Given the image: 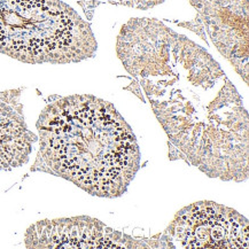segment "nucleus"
<instances>
[{
	"label": "nucleus",
	"mask_w": 249,
	"mask_h": 249,
	"mask_svg": "<svg viewBox=\"0 0 249 249\" xmlns=\"http://www.w3.org/2000/svg\"><path fill=\"white\" fill-rule=\"evenodd\" d=\"M122 233L88 216L44 219L27 230V248H123L133 247Z\"/></svg>",
	"instance_id": "423d86ee"
},
{
	"label": "nucleus",
	"mask_w": 249,
	"mask_h": 249,
	"mask_svg": "<svg viewBox=\"0 0 249 249\" xmlns=\"http://www.w3.org/2000/svg\"><path fill=\"white\" fill-rule=\"evenodd\" d=\"M93 31L60 0H0V53L31 65H66L91 59Z\"/></svg>",
	"instance_id": "7ed1b4c3"
},
{
	"label": "nucleus",
	"mask_w": 249,
	"mask_h": 249,
	"mask_svg": "<svg viewBox=\"0 0 249 249\" xmlns=\"http://www.w3.org/2000/svg\"><path fill=\"white\" fill-rule=\"evenodd\" d=\"M116 52L178 155L210 178H248V111L203 47L155 18H131Z\"/></svg>",
	"instance_id": "f257e3e1"
},
{
	"label": "nucleus",
	"mask_w": 249,
	"mask_h": 249,
	"mask_svg": "<svg viewBox=\"0 0 249 249\" xmlns=\"http://www.w3.org/2000/svg\"><path fill=\"white\" fill-rule=\"evenodd\" d=\"M33 171L70 181L88 194L115 199L126 193L142 154L132 127L110 102L74 94L51 102L36 124Z\"/></svg>",
	"instance_id": "f03ea898"
},
{
	"label": "nucleus",
	"mask_w": 249,
	"mask_h": 249,
	"mask_svg": "<svg viewBox=\"0 0 249 249\" xmlns=\"http://www.w3.org/2000/svg\"><path fill=\"white\" fill-rule=\"evenodd\" d=\"M218 52L248 84V0H190Z\"/></svg>",
	"instance_id": "39448f33"
},
{
	"label": "nucleus",
	"mask_w": 249,
	"mask_h": 249,
	"mask_svg": "<svg viewBox=\"0 0 249 249\" xmlns=\"http://www.w3.org/2000/svg\"><path fill=\"white\" fill-rule=\"evenodd\" d=\"M167 233L183 248H248V219L237 210L200 201L176 213Z\"/></svg>",
	"instance_id": "20e7f679"
},
{
	"label": "nucleus",
	"mask_w": 249,
	"mask_h": 249,
	"mask_svg": "<svg viewBox=\"0 0 249 249\" xmlns=\"http://www.w3.org/2000/svg\"><path fill=\"white\" fill-rule=\"evenodd\" d=\"M18 91L0 93V171L27 164L38 138L28 129Z\"/></svg>",
	"instance_id": "0eeeda50"
}]
</instances>
